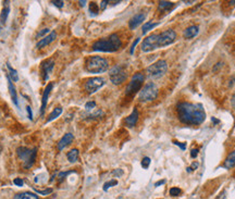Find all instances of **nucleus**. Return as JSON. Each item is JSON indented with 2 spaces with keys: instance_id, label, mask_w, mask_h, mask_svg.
<instances>
[{
  "instance_id": "nucleus-1",
  "label": "nucleus",
  "mask_w": 235,
  "mask_h": 199,
  "mask_svg": "<svg viewBox=\"0 0 235 199\" xmlns=\"http://www.w3.org/2000/svg\"><path fill=\"white\" fill-rule=\"evenodd\" d=\"M178 118L182 123L188 125H199L206 119V112L200 103L179 102L176 106Z\"/></svg>"
},
{
  "instance_id": "nucleus-2",
  "label": "nucleus",
  "mask_w": 235,
  "mask_h": 199,
  "mask_svg": "<svg viewBox=\"0 0 235 199\" xmlns=\"http://www.w3.org/2000/svg\"><path fill=\"white\" fill-rule=\"evenodd\" d=\"M121 39L119 38L117 34H112L107 38H102L97 40L93 45V50L94 51H102V52H115L120 49Z\"/></svg>"
},
{
  "instance_id": "nucleus-3",
  "label": "nucleus",
  "mask_w": 235,
  "mask_h": 199,
  "mask_svg": "<svg viewBox=\"0 0 235 199\" xmlns=\"http://www.w3.org/2000/svg\"><path fill=\"white\" fill-rule=\"evenodd\" d=\"M109 64L104 58L94 55L86 60L85 62V70L88 73L97 74V73H104L108 70Z\"/></svg>"
},
{
  "instance_id": "nucleus-4",
  "label": "nucleus",
  "mask_w": 235,
  "mask_h": 199,
  "mask_svg": "<svg viewBox=\"0 0 235 199\" xmlns=\"http://www.w3.org/2000/svg\"><path fill=\"white\" fill-rule=\"evenodd\" d=\"M17 154L21 160L24 162V165L26 168H31L35 162V159H36V148L34 149H29L26 147H19L17 149Z\"/></svg>"
},
{
  "instance_id": "nucleus-5",
  "label": "nucleus",
  "mask_w": 235,
  "mask_h": 199,
  "mask_svg": "<svg viewBox=\"0 0 235 199\" xmlns=\"http://www.w3.org/2000/svg\"><path fill=\"white\" fill-rule=\"evenodd\" d=\"M168 64L164 60H159L147 68V74L151 78H160L167 73Z\"/></svg>"
},
{
  "instance_id": "nucleus-6",
  "label": "nucleus",
  "mask_w": 235,
  "mask_h": 199,
  "mask_svg": "<svg viewBox=\"0 0 235 199\" xmlns=\"http://www.w3.org/2000/svg\"><path fill=\"white\" fill-rule=\"evenodd\" d=\"M144 81H145V75H144L143 73H141V72L135 73L134 75L132 76L131 82L127 85L125 94H126L127 96H133V95H135L139 89H141V87L143 86Z\"/></svg>"
},
{
  "instance_id": "nucleus-7",
  "label": "nucleus",
  "mask_w": 235,
  "mask_h": 199,
  "mask_svg": "<svg viewBox=\"0 0 235 199\" xmlns=\"http://www.w3.org/2000/svg\"><path fill=\"white\" fill-rule=\"evenodd\" d=\"M158 96V87L155 83H147L145 86L142 88L139 92V100L141 101H151L155 100Z\"/></svg>"
},
{
  "instance_id": "nucleus-8",
  "label": "nucleus",
  "mask_w": 235,
  "mask_h": 199,
  "mask_svg": "<svg viewBox=\"0 0 235 199\" xmlns=\"http://www.w3.org/2000/svg\"><path fill=\"white\" fill-rule=\"evenodd\" d=\"M109 76H110V80L113 84L120 85L123 82H125V80L127 77V73L122 65H115L110 70Z\"/></svg>"
},
{
  "instance_id": "nucleus-9",
  "label": "nucleus",
  "mask_w": 235,
  "mask_h": 199,
  "mask_svg": "<svg viewBox=\"0 0 235 199\" xmlns=\"http://www.w3.org/2000/svg\"><path fill=\"white\" fill-rule=\"evenodd\" d=\"M176 39V33L173 29H167L162 33L158 34V47H164V46L171 45Z\"/></svg>"
},
{
  "instance_id": "nucleus-10",
  "label": "nucleus",
  "mask_w": 235,
  "mask_h": 199,
  "mask_svg": "<svg viewBox=\"0 0 235 199\" xmlns=\"http://www.w3.org/2000/svg\"><path fill=\"white\" fill-rule=\"evenodd\" d=\"M158 47V34H151L147 36L142 43V50L144 52H149L157 49Z\"/></svg>"
},
{
  "instance_id": "nucleus-11",
  "label": "nucleus",
  "mask_w": 235,
  "mask_h": 199,
  "mask_svg": "<svg viewBox=\"0 0 235 199\" xmlns=\"http://www.w3.org/2000/svg\"><path fill=\"white\" fill-rule=\"evenodd\" d=\"M104 80L102 77H93L87 80V82L85 83V89L88 94H94L98 89H100L102 86L104 85Z\"/></svg>"
},
{
  "instance_id": "nucleus-12",
  "label": "nucleus",
  "mask_w": 235,
  "mask_h": 199,
  "mask_svg": "<svg viewBox=\"0 0 235 199\" xmlns=\"http://www.w3.org/2000/svg\"><path fill=\"white\" fill-rule=\"evenodd\" d=\"M53 66H55V62H53L52 59H47L41 63L40 71H41V74H43L44 81H48L49 75L51 74V72H52Z\"/></svg>"
},
{
  "instance_id": "nucleus-13",
  "label": "nucleus",
  "mask_w": 235,
  "mask_h": 199,
  "mask_svg": "<svg viewBox=\"0 0 235 199\" xmlns=\"http://www.w3.org/2000/svg\"><path fill=\"white\" fill-rule=\"evenodd\" d=\"M56 38H57V33H56V32H53V31L50 32L47 36H45L44 38H41L40 40L36 44V48H37V49H40V48L46 47V46L50 45V44L52 43Z\"/></svg>"
},
{
  "instance_id": "nucleus-14",
  "label": "nucleus",
  "mask_w": 235,
  "mask_h": 199,
  "mask_svg": "<svg viewBox=\"0 0 235 199\" xmlns=\"http://www.w3.org/2000/svg\"><path fill=\"white\" fill-rule=\"evenodd\" d=\"M53 87V83H49V84L46 86L45 91H44L43 94V98H41V108H40V115H44L45 113V109L47 107V102H48V97H49V94Z\"/></svg>"
},
{
  "instance_id": "nucleus-15",
  "label": "nucleus",
  "mask_w": 235,
  "mask_h": 199,
  "mask_svg": "<svg viewBox=\"0 0 235 199\" xmlns=\"http://www.w3.org/2000/svg\"><path fill=\"white\" fill-rule=\"evenodd\" d=\"M145 18H146L145 13H137V14H135L134 17L130 20V23H129L130 29H135L138 25H141L142 23H143V21H145Z\"/></svg>"
},
{
  "instance_id": "nucleus-16",
  "label": "nucleus",
  "mask_w": 235,
  "mask_h": 199,
  "mask_svg": "<svg viewBox=\"0 0 235 199\" xmlns=\"http://www.w3.org/2000/svg\"><path fill=\"white\" fill-rule=\"evenodd\" d=\"M137 121H138V111H137L136 108H134L131 114H130L127 118H125L124 123L127 127H133V126L136 125Z\"/></svg>"
},
{
  "instance_id": "nucleus-17",
  "label": "nucleus",
  "mask_w": 235,
  "mask_h": 199,
  "mask_svg": "<svg viewBox=\"0 0 235 199\" xmlns=\"http://www.w3.org/2000/svg\"><path fill=\"white\" fill-rule=\"evenodd\" d=\"M73 139H74V136L72 133L64 134V136L59 140V143H58V149L59 150L64 149V147H67V145L71 144V143L73 142Z\"/></svg>"
},
{
  "instance_id": "nucleus-18",
  "label": "nucleus",
  "mask_w": 235,
  "mask_h": 199,
  "mask_svg": "<svg viewBox=\"0 0 235 199\" xmlns=\"http://www.w3.org/2000/svg\"><path fill=\"white\" fill-rule=\"evenodd\" d=\"M7 81H8V87H9V92H10V96L12 101L15 103V106H19L18 102V95H17V89H15L14 85H13L11 78L9 77V75H7Z\"/></svg>"
},
{
  "instance_id": "nucleus-19",
  "label": "nucleus",
  "mask_w": 235,
  "mask_h": 199,
  "mask_svg": "<svg viewBox=\"0 0 235 199\" xmlns=\"http://www.w3.org/2000/svg\"><path fill=\"white\" fill-rule=\"evenodd\" d=\"M198 32H199L198 26H197V25H193V26H190L185 29L184 33H183V36H184V38L186 39L194 38V37L198 34Z\"/></svg>"
},
{
  "instance_id": "nucleus-20",
  "label": "nucleus",
  "mask_w": 235,
  "mask_h": 199,
  "mask_svg": "<svg viewBox=\"0 0 235 199\" xmlns=\"http://www.w3.org/2000/svg\"><path fill=\"white\" fill-rule=\"evenodd\" d=\"M223 166L225 169H233L235 166V150H233L231 154H229V156L224 160Z\"/></svg>"
},
{
  "instance_id": "nucleus-21",
  "label": "nucleus",
  "mask_w": 235,
  "mask_h": 199,
  "mask_svg": "<svg viewBox=\"0 0 235 199\" xmlns=\"http://www.w3.org/2000/svg\"><path fill=\"white\" fill-rule=\"evenodd\" d=\"M62 111H63V109H62L61 107H56L52 111H51L49 117L47 118V121H46V123H49V122L53 121L55 119H57L58 117H60V115H61V113H62Z\"/></svg>"
},
{
  "instance_id": "nucleus-22",
  "label": "nucleus",
  "mask_w": 235,
  "mask_h": 199,
  "mask_svg": "<svg viewBox=\"0 0 235 199\" xmlns=\"http://www.w3.org/2000/svg\"><path fill=\"white\" fill-rule=\"evenodd\" d=\"M9 11H10V7H9V2H4V7L3 9H2V12H1V15H0V21H1V23H6L7 22V18H8V15H9Z\"/></svg>"
},
{
  "instance_id": "nucleus-23",
  "label": "nucleus",
  "mask_w": 235,
  "mask_h": 199,
  "mask_svg": "<svg viewBox=\"0 0 235 199\" xmlns=\"http://www.w3.org/2000/svg\"><path fill=\"white\" fill-rule=\"evenodd\" d=\"M7 68H8V70H9L8 75H9V77L11 78V81H12V82H18L19 75H18L17 70H14V69L10 65V63H7Z\"/></svg>"
},
{
  "instance_id": "nucleus-24",
  "label": "nucleus",
  "mask_w": 235,
  "mask_h": 199,
  "mask_svg": "<svg viewBox=\"0 0 235 199\" xmlns=\"http://www.w3.org/2000/svg\"><path fill=\"white\" fill-rule=\"evenodd\" d=\"M173 7H174V3L170 1H159V4H158L159 10H162V11H169V10H171Z\"/></svg>"
},
{
  "instance_id": "nucleus-25",
  "label": "nucleus",
  "mask_w": 235,
  "mask_h": 199,
  "mask_svg": "<svg viewBox=\"0 0 235 199\" xmlns=\"http://www.w3.org/2000/svg\"><path fill=\"white\" fill-rule=\"evenodd\" d=\"M14 199H39L35 194L29 193V191H25V193H21L18 194L14 197Z\"/></svg>"
},
{
  "instance_id": "nucleus-26",
  "label": "nucleus",
  "mask_w": 235,
  "mask_h": 199,
  "mask_svg": "<svg viewBox=\"0 0 235 199\" xmlns=\"http://www.w3.org/2000/svg\"><path fill=\"white\" fill-rule=\"evenodd\" d=\"M78 159V150L77 149H72L71 151L67 152V160L71 163L76 162Z\"/></svg>"
},
{
  "instance_id": "nucleus-27",
  "label": "nucleus",
  "mask_w": 235,
  "mask_h": 199,
  "mask_svg": "<svg viewBox=\"0 0 235 199\" xmlns=\"http://www.w3.org/2000/svg\"><path fill=\"white\" fill-rule=\"evenodd\" d=\"M158 26V23H152V22H147L146 24L143 25V27H142V32H143V34H146L148 31H150V29H152L153 27Z\"/></svg>"
},
{
  "instance_id": "nucleus-28",
  "label": "nucleus",
  "mask_w": 235,
  "mask_h": 199,
  "mask_svg": "<svg viewBox=\"0 0 235 199\" xmlns=\"http://www.w3.org/2000/svg\"><path fill=\"white\" fill-rule=\"evenodd\" d=\"M118 184V181L117 180H111V181H108V182H106L104 184V191H108L110 187H112V186H115V185Z\"/></svg>"
},
{
  "instance_id": "nucleus-29",
  "label": "nucleus",
  "mask_w": 235,
  "mask_h": 199,
  "mask_svg": "<svg viewBox=\"0 0 235 199\" xmlns=\"http://www.w3.org/2000/svg\"><path fill=\"white\" fill-rule=\"evenodd\" d=\"M99 11V8L98 6H97L96 2H90L89 3V12L92 13V14H97Z\"/></svg>"
},
{
  "instance_id": "nucleus-30",
  "label": "nucleus",
  "mask_w": 235,
  "mask_h": 199,
  "mask_svg": "<svg viewBox=\"0 0 235 199\" xmlns=\"http://www.w3.org/2000/svg\"><path fill=\"white\" fill-rule=\"evenodd\" d=\"M181 193H182V191H181V188H179V187H173V188L170 189V195L171 196H180Z\"/></svg>"
},
{
  "instance_id": "nucleus-31",
  "label": "nucleus",
  "mask_w": 235,
  "mask_h": 199,
  "mask_svg": "<svg viewBox=\"0 0 235 199\" xmlns=\"http://www.w3.org/2000/svg\"><path fill=\"white\" fill-rule=\"evenodd\" d=\"M149 164H150L149 157H145V158H143V160H142V166H143L144 169H147L148 166H149Z\"/></svg>"
},
{
  "instance_id": "nucleus-32",
  "label": "nucleus",
  "mask_w": 235,
  "mask_h": 199,
  "mask_svg": "<svg viewBox=\"0 0 235 199\" xmlns=\"http://www.w3.org/2000/svg\"><path fill=\"white\" fill-rule=\"evenodd\" d=\"M49 34L50 33V29H43V31H39L38 33H37V35H36V38H44V35L45 34Z\"/></svg>"
},
{
  "instance_id": "nucleus-33",
  "label": "nucleus",
  "mask_w": 235,
  "mask_h": 199,
  "mask_svg": "<svg viewBox=\"0 0 235 199\" xmlns=\"http://www.w3.org/2000/svg\"><path fill=\"white\" fill-rule=\"evenodd\" d=\"M95 107H96V102H95V101H88L85 105L86 110H92V109H94Z\"/></svg>"
},
{
  "instance_id": "nucleus-34",
  "label": "nucleus",
  "mask_w": 235,
  "mask_h": 199,
  "mask_svg": "<svg viewBox=\"0 0 235 199\" xmlns=\"http://www.w3.org/2000/svg\"><path fill=\"white\" fill-rule=\"evenodd\" d=\"M51 3L55 4V6L58 7V8H62V7H63V4H64V2L62 1V0H60V1H57V0H52V1H51Z\"/></svg>"
},
{
  "instance_id": "nucleus-35",
  "label": "nucleus",
  "mask_w": 235,
  "mask_h": 199,
  "mask_svg": "<svg viewBox=\"0 0 235 199\" xmlns=\"http://www.w3.org/2000/svg\"><path fill=\"white\" fill-rule=\"evenodd\" d=\"M141 40V38H136L134 40V43H133V45H132V47H131V50H130V52H131V55H133L134 54V49H135V47H136V45L138 44V41Z\"/></svg>"
},
{
  "instance_id": "nucleus-36",
  "label": "nucleus",
  "mask_w": 235,
  "mask_h": 199,
  "mask_svg": "<svg viewBox=\"0 0 235 199\" xmlns=\"http://www.w3.org/2000/svg\"><path fill=\"white\" fill-rule=\"evenodd\" d=\"M70 173H71V172H61V173H59V174H58V180H59V181L61 182L62 180L64 179V176H67V175H69Z\"/></svg>"
},
{
  "instance_id": "nucleus-37",
  "label": "nucleus",
  "mask_w": 235,
  "mask_h": 199,
  "mask_svg": "<svg viewBox=\"0 0 235 199\" xmlns=\"http://www.w3.org/2000/svg\"><path fill=\"white\" fill-rule=\"evenodd\" d=\"M37 193L38 194H41V195H49V194H51L52 193V189L51 188H48V189H46V191H36Z\"/></svg>"
},
{
  "instance_id": "nucleus-38",
  "label": "nucleus",
  "mask_w": 235,
  "mask_h": 199,
  "mask_svg": "<svg viewBox=\"0 0 235 199\" xmlns=\"http://www.w3.org/2000/svg\"><path fill=\"white\" fill-rule=\"evenodd\" d=\"M13 183H14L17 186H23V184H24V182H23V180H21V179H15L14 181H13Z\"/></svg>"
},
{
  "instance_id": "nucleus-39",
  "label": "nucleus",
  "mask_w": 235,
  "mask_h": 199,
  "mask_svg": "<svg viewBox=\"0 0 235 199\" xmlns=\"http://www.w3.org/2000/svg\"><path fill=\"white\" fill-rule=\"evenodd\" d=\"M173 143H174V145L179 146V147H180L182 150H185V149H186V145H185V144H181L180 142H176V140H174Z\"/></svg>"
},
{
  "instance_id": "nucleus-40",
  "label": "nucleus",
  "mask_w": 235,
  "mask_h": 199,
  "mask_svg": "<svg viewBox=\"0 0 235 199\" xmlns=\"http://www.w3.org/2000/svg\"><path fill=\"white\" fill-rule=\"evenodd\" d=\"M112 174L113 175H115V176H120V175H122L123 174V171L121 170V169H117V170H115L112 172Z\"/></svg>"
},
{
  "instance_id": "nucleus-41",
  "label": "nucleus",
  "mask_w": 235,
  "mask_h": 199,
  "mask_svg": "<svg viewBox=\"0 0 235 199\" xmlns=\"http://www.w3.org/2000/svg\"><path fill=\"white\" fill-rule=\"evenodd\" d=\"M26 111H27V113H29V120H33V113H32V109H31L29 106H27V107H26Z\"/></svg>"
},
{
  "instance_id": "nucleus-42",
  "label": "nucleus",
  "mask_w": 235,
  "mask_h": 199,
  "mask_svg": "<svg viewBox=\"0 0 235 199\" xmlns=\"http://www.w3.org/2000/svg\"><path fill=\"white\" fill-rule=\"evenodd\" d=\"M197 154H198V149H192V152H190V156L193 158H196Z\"/></svg>"
},
{
  "instance_id": "nucleus-43",
  "label": "nucleus",
  "mask_w": 235,
  "mask_h": 199,
  "mask_svg": "<svg viewBox=\"0 0 235 199\" xmlns=\"http://www.w3.org/2000/svg\"><path fill=\"white\" fill-rule=\"evenodd\" d=\"M109 3V1H101L100 2V8H101V10H104L106 9V7H107V4Z\"/></svg>"
},
{
  "instance_id": "nucleus-44",
  "label": "nucleus",
  "mask_w": 235,
  "mask_h": 199,
  "mask_svg": "<svg viewBox=\"0 0 235 199\" xmlns=\"http://www.w3.org/2000/svg\"><path fill=\"white\" fill-rule=\"evenodd\" d=\"M231 105H232V107L235 109V92L233 94V96H232V98H231Z\"/></svg>"
},
{
  "instance_id": "nucleus-45",
  "label": "nucleus",
  "mask_w": 235,
  "mask_h": 199,
  "mask_svg": "<svg viewBox=\"0 0 235 199\" xmlns=\"http://www.w3.org/2000/svg\"><path fill=\"white\" fill-rule=\"evenodd\" d=\"M166 183V180H161V181H159V182H157L155 184V186L156 187H158V186H160V185H162V184H164Z\"/></svg>"
},
{
  "instance_id": "nucleus-46",
  "label": "nucleus",
  "mask_w": 235,
  "mask_h": 199,
  "mask_svg": "<svg viewBox=\"0 0 235 199\" xmlns=\"http://www.w3.org/2000/svg\"><path fill=\"white\" fill-rule=\"evenodd\" d=\"M190 168H192V170H193V171H194V170H196V169L198 168V163H197V162H194V163L192 164V166H190Z\"/></svg>"
},
{
  "instance_id": "nucleus-47",
  "label": "nucleus",
  "mask_w": 235,
  "mask_h": 199,
  "mask_svg": "<svg viewBox=\"0 0 235 199\" xmlns=\"http://www.w3.org/2000/svg\"><path fill=\"white\" fill-rule=\"evenodd\" d=\"M85 3H86V1H80V4H81V6H82V7H84V6H85Z\"/></svg>"
},
{
  "instance_id": "nucleus-48",
  "label": "nucleus",
  "mask_w": 235,
  "mask_h": 199,
  "mask_svg": "<svg viewBox=\"0 0 235 199\" xmlns=\"http://www.w3.org/2000/svg\"><path fill=\"white\" fill-rule=\"evenodd\" d=\"M212 121L215 122V123H219V121H218V120H216L215 118H212Z\"/></svg>"
},
{
  "instance_id": "nucleus-49",
  "label": "nucleus",
  "mask_w": 235,
  "mask_h": 199,
  "mask_svg": "<svg viewBox=\"0 0 235 199\" xmlns=\"http://www.w3.org/2000/svg\"><path fill=\"white\" fill-rule=\"evenodd\" d=\"M218 199H225V198H224V195H223V194H222V195H221L220 197H219Z\"/></svg>"
},
{
  "instance_id": "nucleus-50",
  "label": "nucleus",
  "mask_w": 235,
  "mask_h": 199,
  "mask_svg": "<svg viewBox=\"0 0 235 199\" xmlns=\"http://www.w3.org/2000/svg\"><path fill=\"white\" fill-rule=\"evenodd\" d=\"M192 168H190H190H187V172H192Z\"/></svg>"
}]
</instances>
